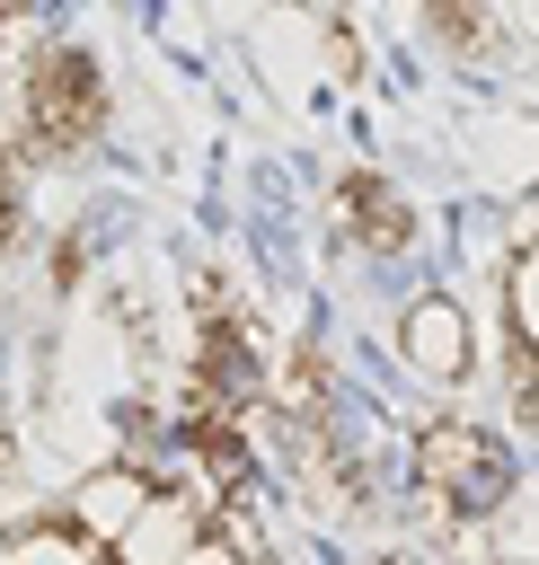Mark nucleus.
I'll return each instance as SVG.
<instances>
[{"label":"nucleus","mask_w":539,"mask_h":565,"mask_svg":"<svg viewBox=\"0 0 539 565\" xmlns=\"http://www.w3.org/2000/svg\"><path fill=\"white\" fill-rule=\"evenodd\" d=\"M406 477H415V494L451 503L468 530L495 521V512L521 494V486H512V450H504L486 424H468V415H433V424L406 441Z\"/></svg>","instance_id":"f03ea898"},{"label":"nucleus","mask_w":539,"mask_h":565,"mask_svg":"<svg viewBox=\"0 0 539 565\" xmlns=\"http://www.w3.org/2000/svg\"><path fill=\"white\" fill-rule=\"evenodd\" d=\"M212 494H194V486H150V503L133 512V530L106 547V565H186L203 539H212Z\"/></svg>","instance_id":"20e7f679"},{"label":"nucleus","mask_w":539,"mask_h":565,"mask_svg":"<svg viewBox=\"0 0 539 565\" xmlns=\"http://www.w3.org/2000/svg\"><path fill=\"white\" fill-rule=\"evenodd\" d=\"M186 565H239V556H230V547H221V539H203V547H194V556H186Z\"/></svg>","instance_id":"6e6552de"},{"label":"nucleus","mask_w":539,"mask_h":565,"mask_svg":"<svg viewBox=\"0 0 539 565\" xmlns=\"http://www.w3.org/2000/svg\"><path fill=\"white\" fill-rule=\"evenodd\" d=\"M336 230L362 247V256H406L415 247V194L398 185V177H345L336 185Z\"/></svg>","instance_id":"423d86ee"},{"label":"nucleus","mask_w":539,"mask_h":565,"mask_svg":"<svg viewBox=\"0 0 539 565\" xmlns=\"http://www.w3.org/2000/svg\"><path fill=\"white\" fill-rule=\"evenodd\" d=\"M141 503H150V477H133L124 459H106V468H88V477L71 486V503H62V521H71V530H62V539H71L80 556H106V547L133 530V512H141Z\"/></svg>","instance_id":"39448f33"},{"label":"nucleus","mask_w":539,"mask_h":565,"mask_svg":"<svg viewBox=\"0 0 539 565\" xmlns=\"http://www.w3.org/2000/svg\"><path fill=\"white\" fill-rule=\"evenodd\" d=\"M380 565H424V556H415V547H406V556H380Z\"/></svg>","instance_id":"1a4fd4ad"},{"label":"nucleus","mask_w":539,"mask_h":565,"mask_svg":"<svg viewBox=\"0 0 539 565\" xmlns=\"http://www.w3.org/2000/svg\"><path fill=\"white\" fill-rule=\"evenodd\" d=\"M398 362H406L424 388L468 380V362H477V327H468V309H459L451 291H415V300L398 309Z\"/></svg>","instance_id":"7ed1b4c3"},{"label":"nucleus","mask_w":539,"mask_h":565,"mask_svg":"<svg viewBox=\"0 0 539 565\" xmlns=\"http://www.w3.org/2000/svg\"><path fill=\"white\" fill-rule=\"evenodd\" d=\"M530 335H539V265L530 247H512L504 256V353H530Z\"/></svg>","instance_id":"0eeeda50"},{"label":"nucleus","mask_w":539,"mask_h":565,"mask_svg":"<svg viewBox=\"0 0 539 565\" xmlns=\"http://www.w3.org/2000/svg\"><path fill=\"white\" fill-rule=\"evenodd\" d=\"M0 477H9V441H0Z\"/></svg>","instance_id":"9d476101"},{"label":"nucleus","mask_w":539,"mask_h":565,"mask_svg":"<svg viewBox=\"0 0 539 565\" xmlns=\"http://www.w3.org/2000/svg\"><path fill=\"white\" fill-rule=\"evenodd\" d=\"M18 115H27V150L35 159H80L106 132V71L80 44H35L18 62Z\"/></svg>","instance_id":"f257e3e1"}]
</instances>
